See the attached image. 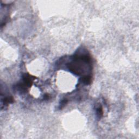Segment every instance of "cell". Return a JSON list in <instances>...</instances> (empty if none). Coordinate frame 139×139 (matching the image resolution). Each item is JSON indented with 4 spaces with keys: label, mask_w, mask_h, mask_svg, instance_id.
Masks as SVG:
<instances>
[{
    "label": "cell",
    "mask_w": 139,
    "mask_h": 139,
    "mask_svg": "<svg viewBox=\"0 0 139 139\" xmlns=\"http://www.w3.org/2000/svg\"><path fill=\"white\" fill-rule=\"evenodd\" d=\"M68 102V101L67 100V99H64V100H62V102H61V103L60 104V107H60V108L62 109L63 107H64L65 106V105L67 104Z\"/></svg>",
    "instance_id": "cell-5"
},
{
    "label": "cell",
    "mask_w": 139,
    "mask_h": 139,
    "mask_svg": "<svg viewBox=\"0 0 139 139\" xmlns=\"http://www.w3.org/2000/svg\"><path fill=\"white\" fill-rule=\"evenodd\" d=\"M92 77L90 75L83 76L81 78V82L85 85H89L91 83Z\"/></svg>",
    "instance_id": "cell-3"
},
{
    "label": "cell",
    "mask_w": 139,
    "mask_h": 139,
    "mask_svg": "<svg viewBox=\"0 0 139 139\" xmlns=\"http://www.w3.org/2000/svg\"><path fill=\"white\" fill-rule=\"evenodd\" d=\"M91 58L88 53L76 54L67 65L68 70L77 76H87L91 68Z\"/></svg>",
    "instance_id": "cell-1"
},
{
    "label": "cell",
    "mask_w": 139,
    "mask_h": 139,
    "mask_svg": "<svg viewBox=\"0 0 139 139\" xmlns=\"http://www.w3.org/2000/svg\"><path fill=\"white\" fill-rule=\"evenodd\" d=\"M35 79V77L26 74L23 75L22 83H20L17 85V88L21 92L27 91V88H30L33 84V82Z\"/></svg>",
    "instance_id": "cell-2"
},
{
    "label": "cell",
    "mask_w": 139,
    "mask_h": 139,
    "mask_svg": "<svg viewBox=\"0 0 139 139\" xmlns=\"http://www.w3.org/2000/svg\"><path fill=\"white\" fill-rule=\"evenodd\" d=\"M96 114H97V116L99 118H101L102 116V115H103V110H102V108L101 107H100V106L97 108Z\"/></svg>",
    "instance_id": "cell-4"
}]
</instances>
